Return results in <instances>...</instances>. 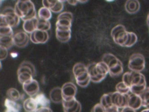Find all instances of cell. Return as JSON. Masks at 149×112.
<instances>
[{"label": "cell", "instance_id": "23", "mask_svg": "<svg viewBox=\"0 0 149 112\" xmlns=\"http://www.w3.org/2000/svg\"><path fill=\"white\" fill-rule=\"evenodd\" d=\"M17 74L18 81L22 84V85L33 79V74L30 72L24 71Z\"/></svg>", "mask_w": 149, "mask_h": 112}, {"label": "cell", "instance_id": "31", "mask_svg": "<svg viewBox=\"0 0 149 112\" xmlns=\"http://www.w3.org/2000/svg\"><path fill=\"white\" fill-rule=\"evenodd\" d=\"M140 96L142 100V106L146 108H149V87H147Z\"/></svg>", "mask_w": 149, "mask_h": 112}, {"label": "cell", "instance_id": "37", "mask_svg": "<svg viewBox=\"0 0 149 112\" xmlns=\"http://www.w3.org/2000/svg\"><path fill=\"white\" fill-rule=\"evenodd\" d=\"M60 19H68L73 21V14L70 12H63L59 13V15L58 16L57 20Z\"/></svg>", "mask_w": 149, "mask_h": 112}, {"label": "cell", "instance_id": "43", "mask_svg": "<svg viewBox=\"0 0 149 112\" xmlns=\"http://www.w3.org/2000/svg\"><path fill=\"white\" fill-rule=\"evenodd\" d=\"M121 112H136L135 110L129 107H126L122 109H121Z\"/></svg>", "mask_w": 149, "mask_h": 112}, {"label": "cell", "instance_id": "7", "mask_svg": "<svg viewBox=\"0 0 149 112\" xmlns=\"http://www.w3.org/2000/svg\"><path fill=\"white\" fill-rule=\"evenodd\" d=\"M14 45L19 48H23L27 46L30 37L24 30H17L14 33L13 36Z\"/></svg>", "mask_w": 149, "mask_h": 112}, {"label": "cell", "instance_id": "8", "mask_svg": "<svg viewBox=\"0 0 149 112\" xmlns=\"http://www.w3.org/2000/svg\"><path fill=\"white\" fill-rule=\"evenodd\" d=\"M61 89L63 100H68L75 97L77 93V87L73 83L66 82L63 85Z\"/></svg>", "mask_w": 149, "mask_h": 112}, {"label": "cell", "instance_id": "26", "mask_svg": "<svg viewBox=\"0 0 149 112\" xmlns=\"http://www.w3.org/2000/svg\"><path fill=\"white\" fill-rule=\"evenodd\" d=\"M95 69L97 73L99 75L107 76L109 74V67L103 61L97 62L95 65Z\"/></svg>", "mask_w": 149, "mask_h": 112}, {"label": "cell", "instance_id": "1", "mask_svg": "<svg viewBox=\"0 0 149 112\" xmlns=\"http://www.w3.org/2000/svg\"><path fill=\"white\" fill-rule=\"evenodd\" d=\"M122 82L127 85L130 92L140 95L147 88L145 76L140 72H127L122 76Z\"/></svg>", "mask_w": 149, "mask_h": 112}, {"label": "cell", "instance_id": "5", "mask_svg": "<svg viewBox=\"0 0 149 112\" xmlns=\"http://www.w3.org/2000/svg\"><path fill=\"white\" fill-rule=\"evenodd\" d=\"M145 65L144 57L140 53L133 54L129 58L128 68L131 71L140 72L144 69Z\"/></svg>", "mask_w": 149, "mask_h": 112}, {"label": "cell", "instance_id": "41", "mask_svg": "<svg viewBox=\"0 0 149 112\" xmlns=\"http://www.w3.org/2000/svg\"><path fill=\"white\" fill-rule=\"evenodd\" d=\"M90 81H91V79H90V78H88L87 80H85V81H84V82H83L77 83V84L79 86H80V87H81V88H86V87H87V86L89 85Z\"/></svg>", "mask_w": 149, "mask_h": 112}, {"label": "cell", "instance_id": "48", "mask_svg": "<svg viewBox=\"0 0 149 112\" xmlns=\"http://www.w3.org/2000/svg\"><path fill=\"white\" fill-rule=\"evenodd\" d=\"M87 1H79V3H86Z\"/></svg>", "mask_w": 149, "mask_h": 112}, {"label": "cell", "instance_id": "16", "mask_svg": "<svg viewBox=\"0 0 149 112\" xmlns=\"http://www.w3.org/2000/svg\"><path fill=\"white\" fill-rule=\"evenodd\" d=\"M49 98L54 103H62L63 99L61 88L55 87L52 89L49 92Z\"/></svg>", "mask_w": 149, "mask_h": 112}, {"label": "cell", "instance_id": "27", "mask_svg": "<svg viewBox=\"0 0 149 112\" xmlns=\"http://www.w3.org/2000/svg\"><path fill=\"white\" fill-rule=\"evenodd\" d=\"M6 96L8 99L16 102L19 101L22 98V96L19 90L13 88H9L6 91Z\"/></svg>", "mask_w": 149, "mask_h": 112}, {"label": "cell", "instance_id": "4", "mask_svg": "<svg viewBox=\"0 0 149 112\" xmlns=\"http://www.w3.org/2000/svg\"><path fill=\"white\" fill-rule=\"evenodd\" d=\"M111 37L113 41L121 47H125L129 37V32L122 24L115 26L111 30Z\"/></svg>", "mask_w": 149, "mask_h": 112}, {"label": "cell", "instance_id": "40", "mask_svg": "<svg viewBox=\"0 0 149 112\" xmlns=\"http://www.w3.org/2000/svg\"><path fill=\"white\" fill-rule=\"evenodd\" d=\"M35 112H52L50 107H39Z\"/></svg>", "mask_w": 149, "mask_h": 112}, {"label": "cell", "instance_id": "18", "mask_svg": "<svg viewBox=\"0 0 149 112\" xmlns=\"http://www.w3.org/2000/svg\"><path fill=\"white\" fill-rule=\"evenodd\" d=\"M102 61L105 62L109 68H111L118 64H119L121 61L116 58L113 54L111 53H105L102 56Z\"/></svg>", "mask_w": 149, "mask_h": 112}, {"label": "cell", "instance_id": "25", "mask_svg": "<svg viewBox=\"0 0 149 112\" xmlns=\"http://www.w3.org/2000/svg\"><path fill=\"white\" fill-rule=\"evenodd\" d=\"M14 45L13 36L0 37V46L9 50Z\"/></svg>", "mask_w": 149, "mask_h": 112}, {"label": "cell", "instance_id": "45", "mask_svg": "<svg viewBox=\"0 0 149 112\" xmlns=\"http://www.w3.org/2000/svg\"><path fill=\"white\" fill-rule=\"evenodd\" d=\"M147 24L149 26V13L148 14L147 17Z\"/></svg>", "mask_w": 149, "mask_h": 112}, {"label": "cell", "instance_id": "28", "mask_svg": "<svg viewBox=\"0 0 149 112\" xmlns=\"http://www.w3.org/2000/svg\"><path fill=\"white\" fill-rule=\"evenodd\" d=\"M38 17L40 19L49 20L52 18V12L49 9L43 6L38 10Z\"/></svg>", "mask_w": 149, "mask_h": 112}, {"label": "cell", "instance_id": "14", "mask_svg": "<svg viewBox=\"0 0 149 112\" xmlns=\"http://www.w3.org/2000/svg\"><path fill=\"white\" fill-rule=\"evenodd\" d=\"M5 112H22V106L17 102L6 98L5 100Z\"/></svg>", "mask_w": 149, "mask_h": 112}, {"label": "cell", "instance_id": "32", "mask_svg": "<svg viewBox=\"0 0 149 112\" xmlns=\"http://www.w3.org/2000/svg\"><path fill=\"white\" fill-rule=\"evenodd\" d=\"M51 29V23L49 20H45L38 19L37 30L44 32H48Z\"/></svg>", "mask_w": 149, "mask_h": 112}, {"label": "cell", "instance_id": "13", "mask_svg": "<svg viewBox=\"0 0 149 112\" xmlns=\"http://www.w3.org/2000/svg\"><path fill=\"white\" fill-rule=\"evenodd\" d=\"M96 64L97 63L95 62H91L88 65H87V68L90 75L91 81L94 83H99L101 82L102 80H104L107 76L99 75L97 73L95 69Z\"/></svg>", "mask_w": 149, "mask_h": 112}, {"label": "cell", "instance_id": "11", "mask_svg": "<svg viewBox=\"0 0 149 112\" xmlns=\"http://www.w3.org/2000/svg\"><path fill=\"white\" fill-rule=\"evenodd\" d=\"M24 92L30 97H34L39 93L40 86L38 82L36 79H33L30 82L23 85Z\"/></svg>", "mask_w": 149, "mask_h": 112}, {"label": "cell", "instance_id": "6", "mask_svg": "<svg viewBox=\"0 0 149 112\" xmlns=\"http://www.w3.org/2000/svg\"><path fill=\"white\" fill-rule=\"evenodd\" d=\"M73 73L76 83L83 82L90 78L87 66L81 62L74 64L73 67Z\"/></svg>", "mask_w": 149, "mask_h": 112}, {"label": "cell", "instance_id": "49", "mask_svg": "<svg viewBox=\"0 0 149 112\" xmlns=\"http://www.w3.org/2000/svg\"></svg>", "mask_w": 149, "mask_h": 112}, {"label": "cell", "instance_id": "46", "mask_svg": "<svg viewBox=\"0 0 149 112\" xmlns=\"http://www.w3.org/2000/svg\"><path fill=\"white\" fill-rule=\"evenodd\" d=\"M141 112H149V108H146L141 111Z\"/></svg>", "mask_w": 149, "mask_h": 112}, {"label": "cell", "instance_id": "38", "mask_svg": "<svg viewBox=\"0 0 149 112\" xmlns=\"http://www.w3.org/2000/svg\"><path fill=\"white\" fill-rule=\"evenodd\" d=\"M91 112H107V111L100 103H97L93 107Z\"/></svg>", "mask_w": 149, "mask_h": 112}, {"label": "cell", "instance_id": "36", "mask_svg": "<svg viewBox=\"0 0 149 112\" xmlns=\"http://www.w3.org/2000/svg\"><path fill=\"white\" fill-rule=\"evenodd\" d=\"M137 41V37L133 32H129V37L128 41L125 46V47H130L134 45Z\"/></svg>", "mask_w": 149, "mask_h": 112}, {"label": "cell", "instance_id": "33", "mask_svg": "<svg viewBox=\"0 0 149 112\" xmlns=\"http://www.w3.org/2000/svg\"><path fill=\"white\" fill-rule=\"evenodd\" d=\"M79 102L75 97L68 100H63L62 104L63 111L68 110L71 108L72 107L76 106Z\"/></svg>", "mask_w": 149, "mask_h": 112}, {"label": "cell", "instance_id": "21", "mask_svg": "<svg viewBox=\"0 0 149 112\" xmlns=\"http://www.w3.org/2000/svg\"><path fill=\"white\" fill-rule=\"evenodd\" d=\"M72 21L68 19H58L56 22V29L62 31L71 30Z\"/></svg>", "mask_w": 149, "mask_h": 112}, {"label": "cell", "instance_id": "15", "mask_svg": "<svg viewBox=\"0 0 149 112\" xmlns=\"http://www.w3.org/2000/svg\"><path fill=\"white\" fill-rule=\"evenodd\" d=\"M38 18H36L24 21L23 24V30L27 34H31L37 30Z\"/></svg>", "mask_w": 149, "mask_h": 112}, {"label": "cell", "instance_id": "10", "mask_svg": "<svg viewBox=\"0 0 149 112\" xmlns=\"http://www.w3.org/2000/svg\"><path fill=\"white\" fill-rule=\"evenodd\" d=\"M31 41L34 44H44L49 39V34L47 32L36 30L30 35Z\"/></svg>", "mask_w": 149, "mask_h": 112}, {"label": "cell", "instance_id": "19", "mask_svg": "<svg viewBox=\"0 0 149 112\" xmlns=\"http://www.w3.org/2000/svg\"><path fill=\"white\" fill-rule=\"evenodd\" d=\"M140 8V4L137 0H128L125 4L126 11L129 14H134L137 13Z\"/></svg>", "mask_w": 149, "mask_h": 112}, {"label": "cell", "instance_id": "35", "mask_svg": "<svg viewBox=\"0 0 149 112\" xmlns=\"http://www.w3.org/2000/svg\"><path fill=\"white\" fill-rule=\"evenodd\" d=\"M63 1H58L56 0L55 4L53 6V7L50 9V10L52 12L55 13H61V12L63 10L64 8V4H63Z\"/></svg>", "mask_w": 149, "mask_h": 112}, {"label": "cell", "instance_id": "17", "mask_svg": "<svg viewBox=\"0 0 149 112\" xmlns=\"http://www.w3.org/2000/svg\"><path fill=\"white\" fill-rule=\"evenodd\" d=\"M23 107L26 112H35L38 108V105L33 97H29L23 101Z\"/></svg>", "mask_w": 149, "mask_h": 112}, {"label": "cell", "instance_id": "39", "mask_svg": "<svg viewBox=\"0 0 149 112\" xmlns=\"http://www.w3.org/2000/svg\"><path fill=\"white\" fill-rule=\"evenodd\" d=\"M8 54V50L5 48L3 47L0 46V60H1V61H2L3 60L5 59L7 57Z\"/></svg>", "mask_w": 149, "mask_h": 112}, {"label": "cell", "instance_id": "22", "mask_svg": "<svg viewBox=\"0 0 149 112\" xmlns=\"http://www.w3.org/2000/svg\"><path fill=\"white\" fill-rule=\"evenodd\" d=\"M56 37L61 43H67L71 38V30L62 31L56 29Z\"/></svg>", "mask_w": 149, "mask_h": 112}, {"label": "cell", "instance_id": "12", "mask_svg": "<svg viewBox=\"0 0 149 112\" xmlns=\"http://www.w3.org/2000/svg\"><path fill=\"white\" fill-rule=\"evenodd\" d=\"M141 106L142 100L140 95L130 92L127 94V107L136 110Z\"/></svg>", "mask_w": 149, "mask_h": 112}, {"label": "cell", "instance_id": "34", "mask_svg": "<svg viewBox=\"0 0 149 112\" xmlns=\"http://www.w3.org/2000/svg\"><path fill=\"white\" fill-rule=\"evenodd\" d=\"M14 32L12 27L10 26H0V37L2 36H13Z\"/></svg>", "mask_w": 149, "mask_h": 112}, {"label": "cell", "instance_id": "47", "mask_svg": "<svg viewBox=\"0 0 149 112\" xmlns=\"http://www.w3.org/2000/svg\"><path fill=\"white\" fill-rule=\"evenodd\" d=\"M81 106L79 107V109H78L76 112H81Z\"/></svg>", "mask_w": 149, "mask_h": 112}, {"label": "cell", "instance_id": "3", "mask_svg": "<svg viewBox=\"0 0 149 112\" xmlns=\"http://www.w3.org/2000/svg\"><path fill=\"white\" fill-rule=\"evenodd\" d=\"M20 19L14 8L6 6L0 14V26L8 25L12 28L16 27L20 23Z\"/></svg>", "mask_w": 149, "mask_h": 112}, {"label": "cell", "instance_id": "29", "mask_svg": "<svg viewBox=\"0 0 149 112\" xmlns=\"http://www.w3.org/2000/svg\"><path fill=\"white\" fill-rule=\"evenodd\" d=\"M123 71V67L122 62L116 66L109 69V74L112 78H116L122 74Z\"/></svg>", "mask_w": 149, "mask_h": 112}, {"label": "cell", "instance_id": "42", "mask_svg": "<svg viewBox=\"0 0 149 112\" xmlns=\"http://www.w3.org/2000/svg\"><path fill=\"white\" fill-rule=\"evenodd\" d=\"M106 111H107V112H119L120 110L116 106H113L111 107L110 108L107 109Z\"/></svg>", "mask_w": 149, "mask_h": 112}, {"label": "cell", "instance_id": "9", "mask_svg": "<svg viewBox=\"0 0 149 112\" xmlns=\"http://www.w3.org/2000/svg\"><path fill=\"white\" fill-rule=\"evenodd\" d=\"M113 104L119 109L127 107V94H122L118 92L111 93Z\"/></svg>", "mask_w": 149, "mask_h": 112}, {"label": "cell", "instance_id": "44", "mask_svg": "<svg viewBox=\"0 0 149 112\" xmlns=\"http://www.w3.org/2000/svg\"><path fill=\"white\" fill-rule=\"evenodd\" d=\"M68 3H69L70 5L74 6L76 5L79 3V1H68Z\"/></svg>", "mask_w": 149, "mask_h": 112}, {"label": "cell", "instance_id": "20", "mask_svg": "<svg viewBox=\"0 0 149 112\" xmlns=\"http://www.w3.org/2000/svg\"><path fill=\"white\" fill-rule=\"evenodd\" d=\"M39 107H50V100L45 96L43 93H38L33 97Z\"/></svg>", "mask_w": 149, "mask_h": 112}, {"label": "cell", "instance_id": "2", "mask_svg": "<svg viewBox=\"0 0 149 112\" xmlns=\"http://www.w3.org/2000/svg\"><path fill=\"white\" fill-rule=\"evenodd\" d=\"M14 9L17 16L24 22L37 18L34 5L31 1H18Z\"/></svg>", "mask_w": 149, "mask_h": 112}, {"label": "cell", "instance_id": "30", "mask_svg": "<svg viewBox=\"0 0 149 112\" xmlns=\"http://www.w3.org/2000/svg\"><path fill=\"white\" fill-rule=\"evenodd\" d=\"M116 91L122 94H128L130 92V88L123 82H120L116 85Z\"/></svg>", "mask_w": 149, "mask_h": 112}, {"label": "cell", "instance_id": "24", "mask_svg": "<svg viewBox=\"0 0 149 112\" xmlns=\"http://www.w3.org/2000/svg\"><path fill=\"white\" fill-rule=\"evenodd\" d=\"M106 110L110 108L111 107L114 106L112 103L111 94V93H105L104 94L100 99V103Z\"/></svg>", "mask_w": 149, "mask_h": 112}]
</instances>
